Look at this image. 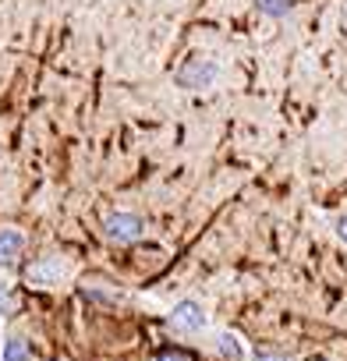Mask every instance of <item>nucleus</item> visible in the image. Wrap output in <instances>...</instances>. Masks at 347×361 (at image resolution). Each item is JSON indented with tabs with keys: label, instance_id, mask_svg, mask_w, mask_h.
I'll return each mask as SVG.
<instances>
[{
	"label": "nucleus",
	"instance_id": "obj_1",
	"mask_svg": "<svg viewBox=\"0 0 347 361\" xmlns=\"http://www.w3.org/2000/svg\"><path fill=\"white\" fill-rule=\"evenodd\" d=\"M103 234H106L114 245H131V241H138V238L145 234V224H142V216H135V213H110V216L103 220Z\"/></svg>",
	"mask_w": 347,
	"mask_h": 361
},
{
	"label": "nucleus",
	"instance_id": "obj_2",
	"mask_svg": "<svg viewBox=\"0 0 347 361\" xmlns=\"http://www.w3.org/2000/svg\"><path fill=\"white\" fill-rule=\"evenodd\" d=\"M170 326L181 329V333H202L209 326V315L199 301H178L170 308Z\"/></svg>",
	"mask_w": 347,
	"mask_h": 361
},
{
	"label": "nucleus",
	"instance_id": "obj_3",
	"mask_svg": "<svg viewBox=\"0 0 347 361\" xmlns=\"http://www.w3.org/2000/svg\"><path fill=\"white\" fill-rule=\"evenodd\" d=\"M68 273H71V269H68V262H64V259H57V255H50V259H39V262L25 273V280H29L32 287H57Z\"/></svg>",
	"mask_w": 347,
	"mask_h": 361
},
{
	"label": "nucleus",
	"instance_id": "obj_4",
	"mask_svg": "<svg viewBox=\"0 0 347 361\" xmlns=\"http://www.w3.org/2000/svg\"><path fill=\"white\" fill-rule=\"evenodd\" d=\"M25 252V234L18 227H4L0 231V269H11Z\"/></svg>",
	"mask_w": 347,
	"mask_h": 361
},
{
	"label": "nucleus",
	"instance_id": "obj_5",
	"mask_svg": "<svg viewBox=\"0 0 347 361\" xmlns=\"http://www.w3.org/2000/svg\"><path fill=\"white\" fill-rule=\"evenodd\" d=\"M213 343H217V354L220 357H227V361H245L248 357V350H245V343H241V336L238 333H217L213 336Z\"/></svg>",
	"mask_w": 347,
	"mask_h": 361
},
{
	"label": "nucleus",
	"instance_id": "obj_6",
	"mask_svg": "<svg viewBox=\"0 0 347 361\" xmlns=\"http://www.w3.org/2000/svg\"><path fill=\"white\" fill-rule=\"evenodd\" d=\"M0 361H32L29 343H25L22 336H11L4 347H0Z\"/></svg>",
	"mask_w": 347,
	"mask_h": 361
},
{
	"label": "nucleus",
	"instance_id": "obj_7",
	"mask_svg": "<svg viewBox=\"0 0 347 361\" xmlns=\"http://www.w3.org/2000/svg\"><path fill=\"white\" fill-rule=\"evenodd\" d=\"M15 305H18V298H15V287H11L8 280H0V315L15 312Z\"/></svg>",
	"mask_w": 347,
	"mask_h": 361
},
{
	"label": "nucleus",
	"instance_id": "obj_8",
	"mask_svg": "<svg viewBox=\"0 0 347 361\" xmlns=\"http://www.w3.org/2000/svg\"><path fill=\"white\" fill-rule=\"evenodd\" d=\"M156 361H188V357H185L181 350H159V354H156Z\"/></svg>",
	"mask_w": 347,
	"mask_h": 361
},
{
	"label": "nucleus",
	"instance_id": "obj_9",
	"mask_svg": "<svg viewBox=\"0 0 347 361\" xmlns=\"http://www.w3.org/2000/svg\"><path fill=\"white\" fill-rule=\"evenodd\" d=\"M336 238L347 245V213H343V216H336Z\"/></svg>",
	"mask_w": 347,
	"mask_h": 361
},
{
	"label": "nucleus",
	"instance_id": "obj_10",
	"mask_svg": "<svg viewBox=\"0 0 347 361\" xmlns=\"http://www.w3.org/2000/svg\"><path fill=\"white\" fill-rule=\"evenodd\" d=\"M50 361H57V357H50Z\"/></svg>",
	"mask_w": 347,
	"mask_h": 361
}]
</instances>
